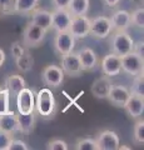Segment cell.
<instances>
[{
  "instance_id": "1",
  "label": "cell",
  "mask_w": 144,
  "mask_h": 150,
  "mask_svg": "<svg viewBox=\"0 0 144 150\" xmlns=\"http://www.w3.org/2000/svg\"><path fill=\"white\" fill-rule=\"evenodd\" d=\"M57 109L54 94L49 88H43L35 96V110L44 118H52Z\"/></svg>"
},
{
  "instance_id": "2",
  "label": "cell",
  "mask_w": 144,
  "mask_h": 150,
  "mask_svg": "<svg viewBox=\"0 0 144 150\" xmlns=\"http://www.w3.org/2000/svg\"><path fill=\"white\" fill-rule=\"evenodd\" d=\"M45 34L46 31L44 29H41L40 26L35 25L34 23H29L24 31H23V40L21 43L23 45L28 49H33V48H38L41 45L43 40L45 39Z\"/></svg>"
},
{
  "instance_id": "3",
  "label": "cell",
  "mask_w": 144,
  "mask_h": 150,
  "mask_svg": "<svg viewBox=\"0 0 144 150\" xmlns=\"http://www.w3.org/2000/svg\"><path fill=\"white\" fill-rule=\"evenodd\" d=\"M133 44L134 40L127 31H114V35L111 36L110 40L111 53L123 56L125 54L131 53L133 49Z\"/></svg>"
},
{
  "instance_id": "4",
  "label": "cell",
  "mask_w": 144,
  "mask_h": 150,
  "mask_svg": "<svg viewBox=\"0 0 144 150\" xmlns=\"http://www.w3.org/2000/svg\"><path fill=\"white\" fill-rule=\"evenodd\" d=\"M120 63H122V71L132 76L143 73L144 70V58L134 54L133 51L120 56Z\"/></svg>"
},
{
  "instance_id": "5",
  "label": "cell",
  "mask_w": 144,
  "mask_h": 150,
  "mask_svg": "<svg viewBox=\"0 0 144 150\" xmlns=\"http://www.w3.org/2000/svg\"><path fill=\"white\" fill-rule=\"evenodd\" d=\"M111 30V23H110V18L106 16H96L90 20V30H89V35L92 38L98 40H103L106 39Z\"/></svg>"
},
{
  "instance_id": "6",
  "label": "cell",
  "mask_w": 144,
  "mask_h": 150,
  "mask_svg": "<svg viewBox=\"0 0 144 150\" xmlns=\"http://www.w3.org/2000/svg\"><path fill=\"white\" fill-rule=\"evenodd\" d=\"M65 74L58 65H46L41 71V81L49 88H59L64 81Z\"/></svg>"
},
{
  "instance_id": "7",
  "label": "cell",
  "mask_w": 144,
  "mask_h": 150,
  "mask_svg": "<svg viewBox=\"0 0 144 150\" xmlns=\"http://www.w3.org/2000/svg\"><path fill=\"white\" fill-rule=\"evenodd\" d=\"M90 30V19L87 15H75L72 16V21L69 25V33L75 39H84L89 35Z\"/></svg>"
},
{
  "instance_id": "8",
  "label": "cell",
  "mask_w": 144,
  "mask_h": 150,
  "mask_svg": "<svg viewBox=\"0 0 144 150\" xmlns=\"http://www.w3.org/2000/svg\"><path fill=\"white\" fill-rule=\"evenodd\" d=\"M75 46V38L69 31H57L54 38V49L60 55H67L72 53Z\"/></svg>"
},
{
  "instance_id": "9",
  "label": "cell",
  "mask_w": 144,
  "mask_h": 150,
  "mask_svg": "<svg viewBox=\"0 0 144 150\" xmlns=\"http://www.w3.org/2000/svg\"><path fill=\"white\" fill-rule=\"evenodd\" d=\"M60 65H62L60 68H62L64 74L68 75V76H70V78H78V76H80L82 73H83L78 54L73 53V51L62 56V63H60Z\"/></svg>"
},
{
  "instance_id": "10",
  "label": "cell",
  "mask_w": 144,
  "mask_h": 150,
  "mask_svg": "<svg viewBox=\"0 0 144 150\" xmlns=\"http://www.w3.org/2000/svg\"><path fill=\"white\" fill-rule=\"evenodd\" d=\"M16 106L18 112L28 114V112L35 111V94L33 90L26 86L16 94Z\"/></svg>"
},
{
  "instance_id": "11",
  "label": "cell",
  "mask_w": 144,
  "mask_h": 150,
  "mask_svg": "<svg viewBox=\"0 0 144 150\" xmlns=\"http://www.w3.org/2000/svg\"><path fill=\"white\" fill-rule=\"evenodd\" d=\"M98 150H117L120 145L119 135L113 130H104L98 134L95 139Z\"/></svg>"
},
{
  "instance_id": "12",
  "label": "cell",
  "mask_w": 144,
  "mask_h": 150,
  "mask_svg": "<svg viewBox=\"0 0 144 150\" xmlns=\"http://www.w3.org/2000/svg\"><path fill=\"white\" fill-rule=\"evenodd\" d=\"M72 16L68 9H54L52 11V29L55 31H68Z\"/></svg>"
},
{
  "instance_id": "13",
  "label": "cell",
  "mask_w": 144,
  "mask_h": 150,
  "mask_svg": "<svg viewBox=\"0 0 144 150\" xmlns=\"http://www.w3.org/2000/svg\"><path fill=\"white\" fill-rule=\"evenodd\" d=\"M101 71L104 75L109 78L117 76L122 71V63H120V56L110 53L105 55L103 60H101Z\"/></svg>"
},
{
  "instance_id": "14",
  "label": "cell",
  "mask_w": 144,
  "mask_h": 150,
  "mask_svg": "<svg viewBox=\"0 0 144 150\" xmlns=\"http://www.w3.org/2000/svg\"><path fill=\"white\" fill-rule=\"evenodd\" d=\"M125 112L133 119H138L144 112V96L131 94L123 106Z\"/></svg>"
},
{
  "instance_id": "15",
  "label": "cell",
  "mask_w": 144,
  "mask_h": 150,
  "mask_svg": "<svg viewBox=\"0 0 144 150\" xmlns=\"http://www.w3.org/2000/svg\"><path fill=\"white\" fill-rule=\"evenodd\" d=\"M131 95L129 93V89H127L123 85H111L110 90L108 93V96L106 99L109 100V103L111 105H114L115 108H123L125 101Z\"/></svg>"
},
{
  "instance_id": "16",
  "label": "cell",
  "mask_w": 144,
  "mask_h": 150,
  "mask_svg": "<svg viewBox=\"0 0 144 150\" xmlns=\"http://www.w3.org/2000/svg\"><path fill=\"white\" fill-rule=\"evenodd\" d=\"M111 85H113L111 79L109 76H106V75H103V76L95 79L94 83L92 84L90 93L93 94V96L96 98V99H106Z\"/></svg>"
},
{
  "instance_id": "17",
  "label": "cell",
  "mask_w": 144,
  "mask_h": 150,
  "mask_svg": "<svg viewBox=\"0 0 144 150\" xmlns=\"http://www.w3.org/2000/svg\"><path fill=\"white\" fill-rule=\"evenodd\" d=\"M111 30L113 31H127L131 26V13L127 10H117L110 18Z\"/></svg>"
},
{
  "instance_id": "18",
  "label": "cell",
  "mask_w": 144,
  "mask_h": 150,
  "mask_svg": "<svg viewBox=\"0 0 144 150\" xmlns=\"http://www.w3.org/2000/svg\"><path fill=\"white\" fill-rule=\"evenodd\" d=\"M78 58L80 62L83 71H92L94 70L96 64H98V56L95 51L90 48H83L78 51Z\"/></svg>"
},
{
  "instance_id": "19",
  "label": "cell",
  "mask_w": 144,
  "mask_h": 150,
  "mask_svg": "<svg viewBox=\"0 0 144 150\" xmlns=\"http://www.w3.org/2000/svg\"><path fill=\"white\" fill-rule=\"evenodd\" d=\"M31 14V23H34L35 25L40 26L41 29L48 31L52 29V13L44 9H34Z\"/></svg>"
},
{
  "instance_id": "20",
  "label": "cell",
  "mask_w": 144,
  "mask_h": 150,
  "mask_svg": "<svg viewBox=\"0 0 144 150\" xmlns=\"http://www.w3.org/2000/svg\"><path fill=\"white\" fill-rule=\"evenodd\" d=\"M0 130L5 131L8 134H14L18 131V119L16 112L8 110L6 112L0 115Z\"/></svg>"
},
{
  "instance_id": "21",
  "label": "cell",
  "mask_w": 144,
  "mask_h": 150,
  "mask_svg": "<svg viewBox=\"0 0 144 150\" xmlns=\"http://www.w3.org/2000/svg\"><path fill=\"white\" fill-rule=\"evenodd\" d=\"M18 119V131L23 134H30L35 128V112H28V114H16Z\"/></svg>"
},
{
  "instance_id": "22",
  "label": "cell",
  "mask_w": 144,
  "mask_h": 150,
  "mask_svg": "<svg viewBox=\"0 0 144 150\" xmlns=\"http://www.w3.org/2000/svg\"><path fill=\"white\" fill-rule=\"evenodd\" d=\"M26 86L25 79L19 74H11L5 79V88L10 95H16L21 89Z\"/></svg>"
},
{
  "instance_id": "23",
  "label": "cell",
  "mask_w": 144,
  "mask_h": 150,
  "mask_svg": "<svg viewBox=\"0 0 144 150\" xmlns=\"http://www.w3.org/2000/svg\"><path fill=\"white\" fill-rule=\"evenodd\" d=\"M15 63H16V68L21 73H28L33 69V65H34V58L31 53L28 49H25V51L23 53L19 58L15 59Z\"/></svg>"
},
{
  "instance_id": "24",
  "label": "cell",
  "mask_w": 144,
  "mask_h": 150,
  "mask_svg": "<svg viewBox=\"0 0 144 150\" xmlns=\"http://www.w3.org/2000/svg\"><path fill=\"white\" fill-rule=\"evenodd\" d=\"M89 6H90V0H70L68 10L73 16L87 15L88 11H89Z\"/></svg>"
},
{
  "instance_id": "25",
  "label": "cell",
  "mask_w": 144,
  "mask_h": 150,
  "mask_svg": "<svg viewBox=\"0 0 144 150\" xmlns=\"http://www.w3.org/2000/svg\"><path fill=\"white\" fill-rule=\"evenodd\" d=\"M39 0H15L14 13L19 14H30L38 5Z\"/></svg>"
},
{
  "instance_id": "26",
  "label": "cell",
  "mask_w": 144,
  "mask_h": 150,
  "mask_svg": "<svg viewBox=\"0 0 144 150\" xmlns=\"http://www.w3.org/2000/svg\"><path fill=\"white\" fill-rule=\"evenodd\" d=\"M131 94L134 95H139V96H144V75L143 73L134 75V80L132 84V88L129 90Z\"/></svg>"
},
{
  "instance_id": "27",
  "label": "cell",
  "mask_w": 144,
  "mask_h": 150,
  "mask_svg": "<svg viewBox=\"0 0 144 150\" xmlns=\"http://www.w3.org/2000/svg\"><path fill=\"white\" fill-rule=\"evenodd\" d=\"M133 139L134 143H137L139 145L144 144V121L143 119H139L133 129Z\"/></svg>"
},
{
  "instance_id": "28",
  "label": "cell",
  "mask_w": 144,
  "mask_h": 150,
  "mask_svg": "<svg viewBox=\"0 0 144 150\" xmlns=\"http://www.w3.org/2000/svg\"><path fill=\"white\" fill-rule=\"evenodd\" d=\"M75 149L77 150H98V144H96L95 139L84 138L77 142Z\"/></svg>"
},
{
  "instance_id": "29",
  "label": "cell",
  "mask_w": 144,
  "mask_h": 150,
  "mask_svg": "<svg viewBox=\"0 0 144 150\" xmlns=\"http://www.w3.org/2000/svg\"><path fill=\"white\" fill-rule=\"evenodd\" d=\"M131 24L139 28V29L144 28V9L143 8H138L131 14Z\"/></svg>"
},
{
  "instance_id": "30",
  "label": "cell",
  "mask_w": 144,
  "mask_h": 150,
  "mask_svg": "<svg viewBox=\"0 0 144 150\" xmlns=\"http://www.w3.org/2000/svg\"><path fill=\"white\" fill-rule=\"evenodd\" d=\"M9 104H10V94H9L8 89H3L1 94H0V115L10 110Z\"/></svg>"
},
{
  "instance_id": "31",
  "label": "cell",
  "mask_w": 144,
  "mask_h": 150,
  "mask_svg": "<svg viewBox=\"0 0 144 150\" xmlns=\"http://www.w3.org/2000/svg\"><path fill=\"white\" fill-rule=\"evenodd\" d=\"M15 0H0V16H6L14 13Z\"/></svg>"
},
{
  "instance_id": "32",
  "label": "cell",
  "mask_w": 144,
  "mask_h": 150,
  "mask_svg": "<svg viewBox=\"0 0 144 150\" xmlns=\"http://www.w3.org/2000/svg\"><path fill=\"white\" fill-rule=\"evenodd\" d=\"M48 150H68V144L62 139H53L46 145Z\"/></svg>"
},
{
  "instance_id": "33",
  "label": "cell",
  "mask_w": 144,
  "mask_h": 150,
  "mask_svg": "<svg viewBox=\"0 0 144 150\" xmlns=\"http://www.w3.org/2000/svg\"><path fill=\"white\" fill-rule=\"evenodd\" d=\"M8 150H29V146H28V144L25 142H23V140L11 138L10 143H9Z\"/></svg>"
},
{
  "instance_id": "34",
  "label": "cell",
  "mask_w": 144,
  "mask_h": 150,
  "mask_svg": "<svg viewBox=\"0 0 144 150\" xmlns=\"http://www.w3.org/2000/svg\"><path fill=\"white\" fill-rule=\"evenodd\" d=\"M10 51H11V55L14 59H18L19 56L25 51V46L23 45L21 41H14L11 44V48H10Z\"/></svg>"
},
{
  "instance_id": "35",
  "label": "cell",
  "mask_w": 144,
  "mask_h": 150,
  "mask_svg": "<svg viewBox=\"0 0 144 150\" xmlns=\"http://www.w3.org/2000/svg\"><path fill=\"white\" fill-rule=\"evenodd\" d=\"M11 138H13L11 134H8L5 131L0 130V150H8Z\"/></svg>"
},
{
  "instance_id": "36",
  "label": "cell",
  "mask_w": 144,
  "mask_h": 150,
  "mask_svg": "<svg viewBox=\"0 0 144 150\" xmlns=\"http://www.w3.org/2000/svg\"><path fill=\"white\" fill-rule=\"evenodd\" d=\"M132 51H133L134 54H137V55H139V56H142V58H144V41H143V40L134 41Z\"/></svg>"
},
{
  "instance_id": "37",
  "label": "cell",
  "mask_w": 144,
  "mask_h": 150,
  "mask_svg": "<svg viewBox=\"0 0 144 150\" xmlns=\"http://www.w3.org/2000/svg\"><path fill=\"white\" fill-rule=\"evenodd\" d=\"M52 4L55 9H68L70 0H52Z\"/></svg>"
},
{
  "instance_id": "38",
  "label": "cell",
  "mask_w": 144,
  "mask_h": 150,
  "mask_svg": "<svg viewBox=\"0 0 144 150\" xmlns=\"http://www.w3.org/2000/svg\"><path fill=\"white\" fill-rule=\"evenodd\" d=\"M120 0H103V3L105 4V5H108L109 8H114V6H117L118 4H119Z\"/></svg>"
},
{
  "instance_id": "39",
  "label": "cell",
  "mask_w": 144,
  "mask_h": 150,
  "mask_svg": "<svg viewBox=\"0 0 144 150\" xmlns=\"http://www.w3.org/2000/svg\"><path fill=\"white\" fill-rule=\"evenodd\" d=\"M5 59H6V55H5V51H4L1 48H0V68L4 65L5 63Z\"/></svg>"
},
{
  "instance_id": "40",
  "label": "cell",
  "mask_w": 144,
  "mask_h": 150,
  "mask_svg": "<svg viewBox=\"0 0 144 150\" xmlns=\"http://www.w3.org/2000/svg\"><path fill=\"white\" fill-rule=\"evenodd\" d=\"M1 91H3V89H1V88H0V94H1Z\"/></svg>"
}]
</instances>
